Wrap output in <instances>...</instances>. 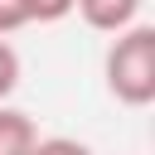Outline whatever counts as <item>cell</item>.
Masks as SVG:
<instances>
[{"label": "cell", "instance_id": "7a4b0ae2", "mask_svg": "<svg viewBox=\"0 0 155 155\" xmlns=\"http://www.w3.org/2000/svg\"><path fill=\"white\" fill-rule=\"evenodd\" d=\"M73 10L82 15V24H87V29H97V34H121V29H131V24H136L140 0H78Z\"/></svg>", "mask_w": 155, "mask_h": 155}, {"label": "cell", "instance_id": "8992f818", "mask_svg": "<svg viewBox=\"0 0 155 155\" xmlns=\"http://www.w3.org/2000/svg\"><path fill=\"white\" fill-rule=\"evenodd\" d=\"M19 87V53L10 48V39H0V102Z\"/></svg>", "mask_w": 155, "mask_h": 155}, {"label": "cell", "instance_id": "6da1fadb", "mask_svg": "<svg viewBox=\"0 0 155 155\" xmlns=\"http://www.w3.org/2000/svg\"><path fill=\"white\" fill-rule=\"evenodd\" d=\"M102 73H107V92L121 107H150L155 102V29L131 24V29L111 34Z\"/></svg>", "mask_w": 155, "mask_h": 155}, {"label": "cell", "instance_id": "5b68a950", "mask_svg": "<svg viewBox=\"0 0 155 155\" xmlns=\"http://www.w3.org/2000/svg\"><path fill=\"white\" fill-rule=\"evenodd\" d=\"M73 5H78V0H29V24H34V19H39V24H58V19L73 15Z\"/></svg>", "mask_w": 155, "mask_h": 155}, {"label": "cell", "instance_id": "3957f363", "mask_svg": "<svg viewBox=\"0 0 155 155\" xmlns=\"http://www.w3.org/2000/svg\"><path fill=\"white\" fill-rule=\"evenodd\" d=\"M34 140H39L34 116L19 111V107H5V102H0V155H29Z\"/></svg>", "mask_w": 155, "mask_h": 155}, {"label": "cell", "instance_id": "52a82bcc", "mask_svg": "<svg viewBox=\"0 0 155 155\" xmlns=\"http://www.w3.org/2000/svg\"><path fill=\"white\" fill-rule=\"evenodd\" d=\"M29 24V0H0V39Z\"/></svg>", "mask_w": 155, "mask_h": 155}, {"label": "cell", "instance_id": "277c9868", "mask_svg": "<svg viewBox=\"0 0 155 155\" xmlns=\"http://www.w3.org/2000/svg\"><path fill=\"white\" fill-rule=\"evenodd\" d=\"M29 155H92V145L73 140V136H39Z\"/></svg>", "mask_w": 155, "mask_h": 155}]
</instances>
